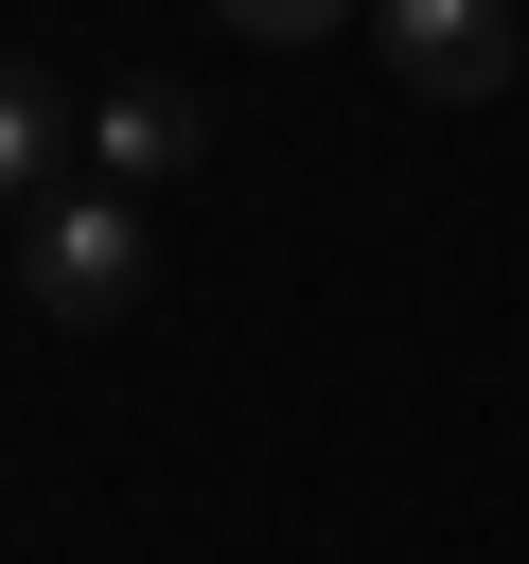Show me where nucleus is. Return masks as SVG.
Instances as JSON below:
<instances>
[{
  "label": "nucleus",
  "instance_id": "nucleus-4",
  "mask_svg": "<svg viewBox=\"0 0 529 564\" xmlns=\"http://www.w3.org/2000/svg\"><path fill=\"white\" fill-rule=\"evenodd\" d=\"M0 176H18V212H35V194H71V176H88V88L18 70V88H0Z\"/></svg>",
  "mask_w": 529,
  "mask_h": 564
},
{
  "label": "nucleus",
  "instance_id": "nucleus-1",
  "mask_svg": "<svg viewBox=\"0 0 529 564\" xmlns=\"http://www.w3.org/2000/svg\"><path fill=\"white\" fill-rule=\"evenodd\" d=\"M18 282H35V317H123V300L159 282V247H141V194H106V176L35 194V212H18Z\"/></svg>",
  "mask_w": 529,
  "mask_h": 564
},
{
  "label": "nucleus",
  "instance_id": "nucleus-3",
  "mask_svg": "<svg viewBox=\"0 0 529 564\" xmlns=\"http://www.w3.org/2000/svg\"><path fill=\"white\" fill-rule=\"evenodd\" d=\"M194 159H212V106H194V88H159V70H141V88H88V176H106V194H159V176H194Z\"/></svg>",
  "mask_w": 529,
  "mask_h": 564
},
{
  "label": "nucleus",
  "instance_id": "nucleus-2",
  "mask_svg": "<svg viewBox=\"0 0 529 564\" xmlns=\"http://www.w3.org/2000/svg\"><path fill=\"white\" fill-rule=\"evenodd\" d=\"M370 35H388V88H423V106H494L511 88V0H370Z\"/></svg>",
  "mask_w": 529,
  "mask_h": 564
},
{
  "label": "nucleus",
  "instance_id": "nucleus-5",
  "mask_svg": "<svg viewBox=\"0 0 529 564\" xmlns=\"http://www.w3.org/2000/svg\"><path fill=\"white\" fill-rule=\"evenodd\" d=\"M212 18H229V35H264V53H300V35H353L370 0H212Z\"/></svg>",
  "mask_w": 529,
  "mask_h": 564
}]
</instances>
